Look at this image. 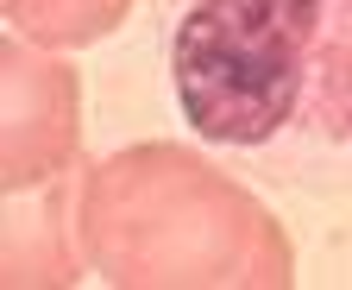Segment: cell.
<instances>
[{"label":"cell","mask_w":352,"mask_h":290,"mask_svg":"<svg viewBox=\"0 0 352 290\" xmlns=\"http://www.w3.org/2000/svg\"><path fill=\"white\" fill-rule=\"evenodd\" d=\"M170 89L214 145L352 152V0H170Z\"/></svg>","instance_id":"6da1fadb"}]
</instances>
